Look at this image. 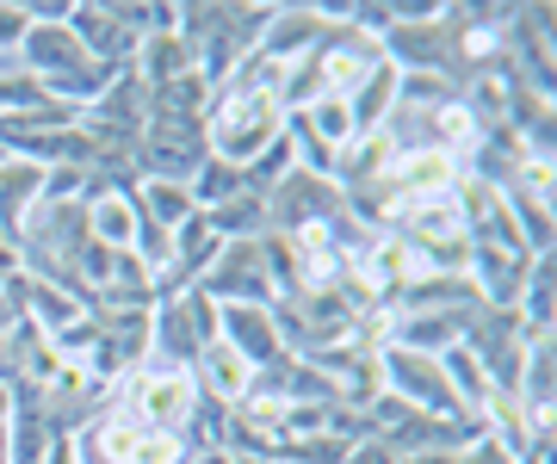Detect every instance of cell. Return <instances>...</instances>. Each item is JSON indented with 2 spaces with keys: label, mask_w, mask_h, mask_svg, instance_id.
<instances>
[{
  "label": "cell",
  "mask_w": 557,
  "mask_h": 464,
  "mask_svg": "<svg viewBox=\"0 0 557 464\" xmlns=\"http://www.w3.org/2000/svg\"><path fill=\"white\" fill-rule=\"evenodd\" d=\"M131 236H137V211H131L119 192H100V199H94V242H100V248H124Z\"/></svg>",
  "instance_id": "8fae6325"
},
{
  "label": "cell",
  "mask_w": 557,
  "mask_h": 464,
  "mask_svg": "<svg viewBox=\"0 0 557 464\" xmlns=\"http://www.w3.org/2000/svg\"><path fill=\"white\" fill-rule=\"evenodd\" d=\"M260 248L255 242H236L230 254H223V266L211 273V291H223V298H248V291H260Z\"/></svg>",
  "instance_id": "30bf717a"
},
{
  "label": "cell",
  "mask_w": 557,
  "mask_h": 464,
  "mask_svg": "<svg viewBox=\"0 0 557 464\" xmlns=\"http://www.w3.org/2000/svg\"><path fill=\"white\" fill-rule=\"evenodd\" d=\"M304 130H310L317 142H329V149H347V142H359L347 93H317V100L304 105Z\"/></svg>",
  "instance_id": "8992f818"
},
{
  "label": "cell",
  "mask_w": 557,
  "mask_h": 464,
  "mask_svg": "<svg viewBox=\"0 0 557 464\" xmlns=\"http://www.w3.org/2000/svg\"><path fill=\"white\" fill-rule=\"evenodd\" d=\"M471 464H515V459H508L502 446H478V452H471Z\"/></svg>",
  "instance_id": "7402d4cb"
},
{
  "label": "cell",
  "mask_w": 557,
  "mask_h": 464,
  "mask_svg": "<svg viewBox=\"0 0 557 464\" xmlns=\"http://www.w3.org/2000/svg\"><path fill=\"white\" fill-rule=\"evenodd\" d=\"M143 62H149V75H174V68H186L193 62V38H156L149 50H143Z\"/></svg>",
  "instance_id": "e0dca14e"
},
{
  "label": "cell",
  "mask_w": 557,
  "mask_h": 464,
  "mask_svg": "<svg viewBox=\"0 0 557 464\" xmlns=\"http://www.w3.org/2000/svg\"><path fill=\"white\" fill-rule=\"evenodd\" d=\"M25 32H32V13L25 7H0V57H13L25 43Z\"/></svg>",
  "instance_id": "44dd1931"
},
{
  "label": "cell",
  "mask_w": 557,
  "mask_h": 464,
  "mask_svg": "<svg viewBox=\"0 0 557 464\" xmlns=\"http://www.w3.org/2000/svg\"><path fill=\"white\" fill-rule=\"evenodd\" d=\"M273 38H267V50H273V62H285V57H298V50H310L317 43V13H273Z\"/></svg>",
  "instance_id": "4fadbf2b"
},
{
  "label": "cell",
  "mask_w": 557,
  "mask_h": 464,
  "mask_svg": "<svg viewBox=\"0 0 557 464\" xmlns=\"http://www.w3.org/2000/svg\"><path fill=\"white\" fill-rule=\"evenodd\" d=\"M236 167L230 162H211V167H199V199H211V204H230L236 199Z\"/></svg>",
  "instance_id": "d6986e66"
},
{
  "label": "cell",
  "mask_w": 557,
  "mask_h": 464,
  "mask_svg": "<svg viewBox=\"0 0 557 464\" xmlns=\"http://www.w3.org/2000/svg\"><path fill=\"white\" fill-rule=\"evenodd\" d=\"M278 112L273 93H230L218 105V118H211V142H218V162H255L278 142Z\"/></svg>",
  "instance_id": "6da1fadb"
},
{
  "label": "cell",
  "mask_w": 557,
  "mask_h": 464,
  "mask_svg": "<svg viewBox=\"0 0 557 464\" xmlns=\"http://www.w3.org/2000/svg\"><path fill=\"white\" fill-rule=\"evenodd\" d=\"M143 204L156 211V223H161V229L186 217V192H180L174 180H149V186H143Z\"/></svg>",
  "instance_id": "ac0fdd59"
},
{
  "label": "cell",
  "mask_w": 557,
  "mask_h": 464,
  "mask_svg": "<svg viewBox=\"0 0 557 464\" xmlns=\"http://www.w3.org/2000/svg\"><path fill=\"white\" fill-rule=\"evenodd\" d=\"M124 464H180V434H168V427H137Z\"/></svg>",
  "instance_id": "5bb4252c"
},
{
  "label": "cell",
  "mask_w": 557,
  "mask_h": 464,
  "mask_svg": "<svg viewBox=\"0 0 557 464\" xmlns=\"http://www.w3.org/2000/svg\"><path fill=\"white\" fill-rule=\"evenodd\" d=\"M25 285H32V279H25ZM25 298H32V310H38L44 328H75L81 323V303L69 298V291H44V285H38V291H25Z\"/></svg>",
  "instance_id": "9a60e30c"
},
{
  "label": "cell",
  "mask_w": 557,
  "mask_h": 464,
  "mask_svg": "<svg viewBox=\"0 0 557 464\" xmlns=\"http://www.w3.org/2000/svg\"><path fill=\"white\" fill-rule=\"evenodd\" d=\"M223 347H236L248 365H267L278 360V328L267 310H255V303H230L223 310Z\"/></svg>",
  "instance_id": "3957f363"
},
{
  "label": "cell",
  "mask_w": 557,
  "mask_h": 464,
  "mask_svg": "<svg viewBox=\"0 0 557 464\" xmlns=\"http://www.w3.org/2000/svg\"><path fill=\"white\" fill-rule=\"evenodd\" d=\"M137 409L149 415L156 427H168L174 434V422L193 409V384L180 378V372H161V378H143L137 384Z\"/></svg>",
  "instance_id": "5b68a950"
},
{
  "label": "cell",
  "mask_w": 557,
  "mask_h": 464,
  "mask_svg": "<svg viewBox=\"0 0 557 464\" xmlns=\"http://www.w3.org/2000/svg\"><path fill=\"white\" fill-rule=\"evenodd\" d=\"M199 372H205V384H211V397H230V403H236L242 390H248V372H255V365L242 360L236 347L211 341V347L199 353Z\"/></svg>",
  "instance_id": "52a82bcc"
},
{
  "label": "cell",
  "mask_w": 557,
  "mask_h": 464,
  "mask_svg": "<svg viewBox=\"0 0 557 464\" xmlns=\"http://www.w3.org/2000/svg\"><path fill=\"white\" fill-rule=\"evenodd\" d=\"M384 372L397 378V390L409 397V403L453 409V384H446V372H440L434 360H421V353H391V360H384Z\"/></svg>",
  "instance_id": "277c9868"
},
{
  "label": "cell",
  "mask_w": 557,
  "mask_h": 464,
  "mask_svg": "<svg viewBox=\"0 0 557 464\" xmlns=\"http://www.w3.org/2000/svg\"><path fill=\"white\" fill-rule=\"evenodd\" d=\"M131 242H137L143 266H168V261H174V236H168V229H161V223H149V229H137V236H131Z\"/></svg>",
  "instance_id": "ffe728a7"
},
{
  "label": "cell",
  "mask_w": 557,
  "mask_h": 464,
  "mask_svg": "<svg viewBox=\"0 0 557 464\" xmlns=\"http://www.w3.org/2000/svg\"><path fill=\"white\" fill-rule=\"evenodd\" d=\"M533 464H545V459H533Z\"/></svg>",
  "instance_id": "cb8c5ba5"
},
{
  "label": "cell",
  "mask_w": 557,
  "mask_h": 464,
  "mask_svg": "<svg viewBox=\"0 0 557 464\" xmlns=\"http://www.w3.org/2000/svg\"><path fill=\"white\" fill-rule=\"evenodd\" d=\"M13 415V390H7V378H0V422Z\"/></svg>",
  "instance_id": "603a6c76"
},
{
  "label": "cell",
  "mask_w": 557,
  "mask_h": 464,
  "mask_svg": "<svg viewBox=\"0 0 557 464\" xmlns=\"http://www.w3.org/2000/svg\"><path fill=\"white\" fill-rule=\"evenodd\" d=\"M174 248H186V261H218V254H223V236L211 229V217H186V229H180Z\"/></svg>",
  "instance_id": "2e32d148"
},
{
  "label": "cell",
  "mask_w": 557,
  "mask_h": 464,
  "mask_svg": "<svg viewBox=\"0 0 557 464\" xmlns=\"http://www.w3.org/2000/svg\"><path fill=\"white\" fill-rule=\"evenodd\" d=\"M391 100H397V68H391V62H379V68H372V75L347 93V105H354V130H372V124L384 118V105H391Z\"/></svg>",
  "instance_id": "9c48e42d"
},
{
  "label": "cell",
  "mask_w": 557,
  "mask_h": 464,
  "mask_svg": "<svg viewBox=\"0 0 557 464\" xmlns=\"http://www.w3.org/2000/svg\"><path fill=\"white\" fill-rule=\"evenodd\" d=\"M322 204H329V192H322V180L298 167L292 180L278 186V199H273V217H278V223H292V229H304V223H310V217L322 211Z\"/></svg>",
  "instance_id": "ba28073f"
},
{
  "label": "cell",
  "mask_w": 557,
  "mask_h": 464,
  "mask_svg": "<svg viewBox=\"0 0 557 464\" xmlns=\"http://www.w3.org/2000/svg\"><path fill=\"white\" fill-rule=\"evenodd\" d=\"M32 199H44V174L32 162L20 167H0V223H20V211Z\"/></svg>",
  "instance_id": "7c38bea8"
},
{
  "label": "cell",
  "mask_w": 557,
  "mask_h": 464,
  "mask_svg": "<svg viewBox=\"0 0 557 464\" xmlns=\"http://www.w3.org/2000/svg\"><path fill=\"white\" fill-rule=\"evenodd\" d=\"M458 186V162L446 149H403L397 167H391V192L397 199H440Z\"/></svg>",
  "instance_id": "7a4b0ae2"
}]
</instances>
